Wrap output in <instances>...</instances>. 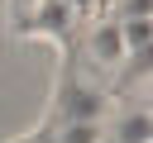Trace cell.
<instances>
[{
    "label": "cell",
    "mask_w": 153,
    "mask_h": 143,
    "mask_svg": "<svg viewBox=\"0 0 153 143\" xmlns=\"http://www.w3.org/2000/svg\"><path fill=\"white\" fill-rule=\"evenodd\" d=\"M86 57L96 62V67H120L124 57H129V48H124V29H120V19H105V24H91V33H86Z\"/></svg>",
    "instance_id": "6da1fadb"
},
{
    "label": "cell",
    "mask_w": 153,
    "mask_h": 143,
    "mask_svg": "<svg viewBox=\"0 0 153 143\" xmlns=\"http://www.w3.org/2000/svg\"><path fill=\"white\" fill-rule=\"evenodd\" d=\"M67 14H72V0H38V10L29 19H19V29L33 33V38H62L67 33Z\"/></svg>",
    "instance_id": "7a4b0ae2"
},
{
    "label": "cell",
    "mask_w": 153,
    "mask_h": 143,
    "mask_svg": "<svg viewBox=\"0 0 153 143\" xmlns=\"http://www.w3.org/2000/svg\"><path fill=\"white\" fill-rule=\"evenodd\" d=\"M100 110H105L100 91H86V86H67L62 91V119H100Z\"/></svg>",
    "instance_id": "3957f363"
},
{
    "label": "cell",
    "mask_w": 153,
    "mask_h": 143,
    "mask_svg": "<svg viewBox=\"0 0 153 143\" xmlns=\"http://www.w3.org/2000/svg\"><path fill=\"white\" fill-rule=\"evenodd\" d=\"M120 143H153V110H124L115 119V133Z\"/></svg>",
    "instance_id": "277c9868"
},
{
    "label": "cell",
    "mask_w": 153,
    "mask_h": 143,
    "mask_svg": "<svg viewBox=\"0 0 153 143\" xmlns=\"http://www.w3.org/2000/svg\"><path fill=\"white\" fill-rule=\"evenodd\" d=\"M120 29H124V48L129 52L153 48V19H120Z\"/></svg>",
    "instance_id": "5b68a950"
},
{
    "label": "cell",
    "mask_w": 153,
    "mask_h": 143,
    "mask_svg": "<svg viewBox=\"0 0 153 143\" xmlns=\"http://www.w3.org/2000/svg\"><path fill=\"white\" fill-rule=\"evenodd\" d=\"M62 143H100V119H67Z\"/></svg>",
    "instance_id": "8992f818"
},
{
    "label": "cell",
    "mask_w": 153,
    "mask_h": 143,
    "mask_svg": "<svg viewBox=\"0 0 153 143\" xmlns=\"http://www.w3.org/2000/svg\"><path fill=\"white\" fill-rule=\"evenodd\" d=\"M115 19H153V0H115Z\"/></svg>",
    "instance_id": "52a82bcc"
},
{
    "label": "cell",
    "mask_w": 153,
    "mask_h": 143,
    "mask_svg": "<svg viewBox=\"0 0 153 143\" xmlns=\"http://www.w3.org/2000/svg\"><path fill=\"white\" fill-rule=\"evenodd\" d=\"M33 10H38V0H10V14H14V24H19V19H29Z\"/></svg>",
    "instance_id": "ba28073f"
},
{
    "label": "cell",
    "mask_w": 153,
    "mask_h": 143,
    "mask_svg": "<svg viewBox=\"0 0 153 143\" xmlns=\"http://www.w3.org/2000/svg\"><path fill=\"white\" fill-rule=\"evenodd\" d=\"M72 5H76V10H86V5H91V0H72Z\"/></svg>",
    "instance_id": "9c48e42d"
},
{
    "label": "cell",
    "mask_w": 153,
    "mask_h": 143,
    "mask_svg": "<svg viewBox=\"0 0 153 143\" xmlns=\"http://www.w3.org/2000/svg\"><path fill=\"white\" fill-rule=\"evenodd\" d=\"M105 143H120V138H105Z\"/></svg>",
    "instance_id": "30bf717a"
}]
</instances>
